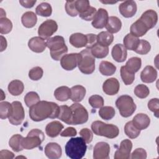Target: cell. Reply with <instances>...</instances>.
<instances>
[{"label": "cell", "instance_id": "1", "mask_svg": "<svg viewBox=\"0 0 159 159\" xmlns=\"http://www.w3.org/2000/svg\"><path fill=\"white\" fill-rule=\"evenodd\" d=\"M30 118L35 122L42 121L47 118H58L60 113V106L55 102L40 101L29 107Z\"/></svg>", "mask_w": 159, "mask_h": 159}, {"label": "cell", "instance_id": "2", "mask_svg": "<svg viewBox=\"0 0 159 159\" xmlns=\"http://www.w3.org/2000/svg\"><path fill=\"white\" fill-rule=\"evenodd\" d=\"M86 143L82 137L70 139L65 145V153L71 159L82 158L86 152Z\"/></svg>", "mask_w": 159, "mask_h": 159}, {"label": "cell", "instance_id": "3", "mask_svg": "<svg viewBox=\"0 0 159 159\" xmlns=\"http://www.w3.org/2000/svg\"><path fill=\"white\" fill-rule=\"evenodd\" d=\"M47 47L50 49L51 57L56 61L61 60V57L68 52V47L62 36L56 35L47 40Z\"/></svg>", "mask_w": 159, "mask_h": 159}, {"label": "cell", "instance_id": "4", "mask_svg": "<svg viewBox=\"0 0 159 159\" xmlns=\"http://www.w3.org/2000/svg\"><path fill=\"white\" fill-rule=\"evenodd\" d=\"M91 129L96 135L102 136L108 139H114L118 136L119 129L114 124H106L100 120L94 121L91 124Z\"/></svg>", "mask_w": 159, "mask_h": 159}, {"label": "cell", "instance_id": "5", "mask_svg": "<svg viewBox=\"0 0 159 159\" xmlns=\"http://www.w3.org/2000/svg\"><path fill=\"white\" fill-rule=\"evenodd\" d=\"M78 66L80 71L85 75H89L94 72L95 58L93 56L90 49L86 48L80 53Z\"/></svg>", "mask_w": 159, "mask_h": 159}, {"label": "cell", "instance_id": "6", "mask_svg": "<svg viewBox=\"0 0 159 159\" xmlns=\"http://www.w3.org/2000/svg\"><path fill=\"white\" fill-rule=\"evenodd\" d=\"M45 139L43 132L38 129L31 130L26 137L22 139V146L24 149L31 150L39 147Z\"/></svg>", "mask_w": 159, "mask_h": 159}, {"label": "cell", "instance_id": "7", "mask_svg": "<svg viewBox=\"0 0 159 159\" xmlns=\"http://www.w3.org/2000/svg\"><path fill=\"white\" fill-rule=\"evenodd\" d=\"M116 106L119 109L121 116L124 117H130L136 109V105L133 98L126 94L122 95L117 99Z\"/></svg>", "mask_w": 159, "mask_h": 159}, {"label": "cell", "instance_id": "8", "mask_svg": "<svg viewBox=\"0 0 159 159\" xmlns=\"http://www.w3.org/2000/svg\"><path fill=\"white\" fill-rule=\"evenodd\" d=\"M72 118L71 125H80L86 123L88 120V112L86 108L79 103H74L70 106Z\"/></svg>", "mask_w": 159, "mask_h": 159}, {"label": "cell", "instance_id": "9", "mask_svg": "<svg viewBox=\"0 0 159 159\" xmlns=\"http://www.w3.org/2000/svg\"><path fill=\"white\" fill-rule=\"evenodd\" d=\"M12 112L8 117L9 122L14 125H19L22 124L25 118L24 107L19 101H14L12 103Z\"/></svg>", "mask_w": 159, "mask_h": 159}, {"label": "cell", "instance_id": "10", "mask_svg": "<svg viewBox=\"0 0 159 159\" xmlns=\"http://www.w3.org/2000/svg\"><path fill=\"white\" fill-rule=\"evenodd\" d=\"M58 25L53 19H47L42 22L38 29V34L43 39H48L57 32Z\"/></svg>", "mask_w": 159, "mask_h": 159}, {"label": "cell", "instance_id": "11", "mask_svg": "<svg viewBox=\"0 0 159 159\" xmlns=\"http://www.w3.org/2000/svg\"><path fill=\"white\" fill-rule=\"evenodd\" d=\"M80 58V53H72L63 55L60 60L61 67L67 71L75 69L78 65Z\"/></svg>", "mask_w": 159, "mask_h": 159}, {"label": "cell", "instance_id": "12", "mask_svg": "<svg viewBox=\"0 0 159 159\" xmlns=\"http://www.w3.org/2000/svg\"><path fill=\"white\" fill-rule=\"evenodd\" d=\"M132 148V143L129 139H124L120 142L119 148L114 154L115 159H128L130 157V152Z\"/></svg>", "mask_w": 159, "mask_h": 159}, {"label": "cell", "instance_id": "13", "mask_svg": "<svg viewBox=\"0 0 159 159\" xmlns=\"http://www.w3.org/2000/svg\"><path fill=\"white\" fill-rule=\"evenodd\" d=\"M119 10L123 17L125 18L132 17L137 12V4L134 1H125L120 4Z\"/></svg>", "mask_w": 159, "mask_h": 159}, {"label": "cell", "instance_id": "14", "mask_svg": "<svg viewBox=\"0 0 159 159\" xmlns=\"http://www.w3.org/2000/svg\"><path fill=\"white\" fill-rule=\"evenodd\" d=\"M110 152L109 145L104 142H98L93 149L94 159H109Z\"/></svg>", "mask_w": 159, "mask_h": 159}, {"label": "cell", "instance_id": "15", "mask_svg": "<svg viewBox=\"0 0 159 159\" xmlns=\"http://www.w3.org/2000/svg\"><path fill=\"white\" fill-rule=\"evenodd\" d=\"M108 18L107 11L105 9L99 8L94 15L91 24L96 29H102L105 27Z\"/></svg>", "mask_w": 159, "mask_h": 159}, {"label": "cell", "instance_id": "16", "mask_svg": "<svg viewBox=\"0 0 159 159\" xmlns=\"http://www.w3.org/2000/svg\"><path fill=\"white\" fill-rule=\"evenodd\" d=\"M120 88L119 81L115 78L107 79L102 84V90L107 95L113 96L116 94Z\"/></svg>", "mask_w": 159, "mask_h": 159}, {"label": "cell", "instance_id": "17", "mask_svg": "<svg viewBox=\"0 0 159 159\" xmlns=\"http://www.w3.org/2000/svg\"><path fill=\"white\" fill-rule=\"evenodd\" d=\"M44 152L48 158L58 159L61 157L62 150L58 143L55 142H50L46 145Z\"/></svg>", "mask_w": 159, "mask_h": 159}, {"label": "cell", "instance_id": "18", "mask_svg": "<svg viewBox=\"0 0 159 159\" xmlns=\"http://www.w3.org/2000/svg\"><path fill=\"white\" fill-rule=\"evenodd\" d=\"M139 19L143 22L150 30L156 25L158 22V15L154 10L148 9L145 11Z\"/></svg>", "mask_w": 159, "mask_h": 159}, {"label": "cell", "instance_id": "19", "mask_svg": "<svg viewBox=\"0 0 159 159\" xmlns=\"http://www.w3.org/2000/svg\"><path fill=\"white\" fill-rule=\"evenodd\" d=\"M157 78V71L152 66H146L140 73V79L145 83L154 82Z\"/></svg>", "mask_w": 159, "mask_h": 159}, {"label": "cell", "instance_id": "20", "mask_svg": "<svg viewBox=\"0 0 159 159\" xmlns=\"http://www.w3.org/2000/svg\"><path fill=\"white\" fill-rule=\"evenodd\" d=\"M111 55L116 61L119 63L124 62L126 60L127 56V49L122 44H116L112 48Z\"/></svg>", "mask_w": 159, "mask_h": 159}, {"label": "cell", "instance_id": "21", "mask_svg": "<svg viewBox=\"0 0 159 159\" xmlns=\"http://www.w3.org/2000/svg\"><path fill=\"white\" fill-rule=\"evenodd\" d=\"M28 47L34 52L42 53L45 50L47 44L40 37H34L29 40Z\"/></svg>", "mask_w": 159, "mask_h": 159}, {"label": "cell", "instance_id": "22", "mask_svg": "<svg viewBox=\"0 0 159 159\" xmlns=\"http://www.w3.org/2000/svg\"><path fill=\"white\" fill-rule=\"evenodd\" d=\"M148 30V28L143 22L140 19H139L131 25L130 28V34L137 37H139L144 35Z\"/></svg>", "mask_w": 159, "mask_h": 159}, {"label": "cell", "instance_id": "23", "mask_svg": "<svg viewBox=\"0 0 159 159\" xmlns=\"http://www.w3.org/2000/svg\"><path fill=\"white\" fill-rule=\"evenodd\" d=\"M132 121L134 125L140 130L147 129L150 124V117L143 113H139L136 114Z\"/></svg>", "mask_w": 159, "mask_h": 159}, {"label": "cell", "instance_id": "24", "mask_svg": "<svg viewBox=\"0 0 159 159\" xmlns=\"http://www.w3.org/2000/svg\"><path fill=\"white\" fill-rule=\"evenodd\" d=\"M63 129V125L59 121L55 120L48 123L45 127L47 135L52 138L57 137Z\"/></svg>", "mask_w": 159, "mask_h": 159}, {"label": "cell", "instance_id": "25", "mask_svg": "<svg viewBox=\"0 0 159 159\" xmlns=\"http://www.w3.org/2000/svg\"><path fill=\"white\" fill-rule=\"evenodd\" d=\"M71 45L76 48L84 47L87 45V37L81 33H74L69 39Z\"/></svg>", "mask_w": 159, "mask_h": 159}, {"label": "cell", "instance_id": "26", "mask_svg": "<svg viewBox=\"0 0 159 159\" xmlns=\"http://www.w3.org/2000/svg\"><path fill=\"white\" fill-rule=\"evenodd\" d=\"M122 27L121 20L116 16L109 17L106 24L105 25L107 32L111 34H115L118 32Z\"/></svg>", "mask_w": 159, "mask_h": 159}, {"label": "cell", "instance_id": "27", "mask_svg": "<svg viewBox=\"0 0 159 159\" xmlns=\"http://www.w3.org/2000/svg\"><path fill=\"white\" fill-rule=\"evenodd\" d=\"M70 99L75 102H81L85 96L86 89L81 85H75L71 89Z\"/></svg>", "mask_w": 159, "mask_h": 159}, {"label": "cell", "instance_id": "28", "mask_svg": "<svg viewBox=\"0 0 159 159\" xmlns=\"http://www.w3.org/2000/svg\"><path fill=\"white\" fill-rule=\"evenodd\" d=\"M37 21L36 14L32 11H27L23 14L21 17L22 25L27 28L34 27Z\"/></svg>", "mask_w": 159, "mask_h": 159}, {"label": "cell", "instance_id": "29", "mask_svg": "<svg viewBox=\"0 0 159 159\" xmlns=\"http://www.w3.org/2000/svg\"><path fill=\"white\" fill-rule=\"evenodd\" d=\"M7 89L11 94L17 96L22 93L24 89V85L21 81L14 80L9 83Z\"/></svg>", "mask_w": 159, "mask_h": 159}, {"label": "cell", "instance_id": "30", "mask_svg": "<svg viewBox=\"0 0 159 159\" xmlns=\"http://www.w3.org/2000/svg\"><path fill=\"white\" fill-rule=\"evenodd\" d=\"M71 89L65 86L57 88L54 91V96L58 101H66L70 98Z\"/></svg>", "mask_w": 159, "mask_h": 159}, {"label": "cell", "instance_id": "31", "mask_svg": "<svg viewBox=\"0 0 159 159\" xmlns=\"http://www.w3.org/2000/svg\"><path fill=\"white\" fill-rule=\"evenodd\" d=\"M58 118L65 123L71 125L72 113L70 107L66 105H62L60 106V113Z\"/></svg>", "mask_w": 159, "mask_h": 159}, {"label": "cell", "instance_id": "32", "mask_svg": "<svg viewBox=\"0 0 159 159\" xmlns=\"http://www.w3.org/2000/svg\"><path fill=\"white\" fill-rule=\"evenodd\" d=\"M142 66V60L141 58L134 57L130 58L125 63L124 67L125 69L130 73H134L137 72Z\"/></svg>", "mask_w": 159, "mask_h": 159}, {"label": "cell", "instance_id": "33", "mask_svg": "<svg viewBox=\"0 0 159 159\" xmlns=\"http://www.w3.org/2000/svg\"><path fill=\"white\" fill-rule=\"evenodd\" d=\"M140 42V39L132 35L131 34H127L124 38L123 42H124V46L125 47L126 49L129 50H133L134 51Z\"/></svg>", "mask_w": 159, "mask_h": 159}, {"label": "cell", "instance_id": "34", "mask_svg": "<svg viewBox=\"0 0 159 159\" xmlns=\"http://www.w3.org/2000/svg\"><path fill=\"white\" fill-rule=\"evenodd\" d=\"M114 35L107 31H102L97 35V43L104 47L109 46L113 42Z\"/></svg>", "mask_w": 159, "mask_h": 159}, {"label": "cell", "instance_id": "35", "mask_svg": "<svg viewBox=\"0 0 159 159\" xmlns=\"http://www.w3.org/2000/svg\"><path fill=\"white\" fill-rule=\"evenodd\" d=\"M91 52L94 58H104L109 53L108 47H104L96 43L91 48Z\"/></svg>", "mask_w": 159, "mask_h": 159}, {"label": "cell", "instance_id": "36", "mask_svg": "<svg viewBox=\"0 0 159 159\" xmlns=\"http://www.w3.org/2000/svg\"><path fill=\"white\" fill-rule=\"evenodd\" d=\"M100 73L104 76H111L116 71V66L108 61H102L99 66Z\"/></svg>", "mask_w": 159, "mask_h": 159}, {"label": "cell", "instance_id": "37", "mask_svg": "<svg viewBox=\"0 0 159 159\" xmlns=\"http://www.w3.org/2000/svg\"><path fill=\"white\" fill-rule=\"evenodd\" d=\"M23 137L20 134H15L12 135L9 141V147L16 152L22 151L24 148L22 146V139Z\"/></svg>", "mask_w": 159, "mask_h": 159}, {"label": "cell", "instance_id": "38", "mask_svg": "<svg viewBox=\"0 0 159 159\" xmlns=\"http://www.w3.org/2000/svg\"><path fill=\"white\" fill-rule=\"evenodd\" d=\"M124 132L126 135L131 139L137 138L140 134V130L138 129L133 124L132 121L127 122L124 126Z\"/></svg>", "mask_w": 159, "mask_h": 159}, {"label": "cell", "instance_id": "39", "mask_svg": "<svg viewBox=\"0 0 159 159\" xmlns=\"http://www.w3.org/2000/svg\"><path fill=\"white\" fill-rule=\"evenodd\" d=\"M36 14L42 17L50 16L52 13L51 5L48 2H42L39 4L35 9Z\"/></svg>", "mask_w": 159, "mask_h": 159}, {"label": "cell", "instance_id": "40", "mask_svg": "<svg viewBox=\"0 0 159 159\" xmlns=\"http://www.w3.org/2000/svg\"><path fill=\"white\" fill-rule=\"evenodd\" d=\"M116 114V111L112 106H102L99 111V116L104 120L112 119Z\"/></svg>", "mask_w": 159, "mask_h": 159}, {"label": "cell", "instance_id": "41", "mask_svg": "<svg viewBox=\"0 0 159 159\" xmlns=\"http://www.w3.org/2000/svg\"><path fill=\"white\" fill-rule=\"evenodd\" d=\"M40 101V96L35 91H30L24 96V102L29 107H32Z\"/></svg>", "mask_w": 159, "mask_h": 159}, {"label": "cell", "instance_id": "42", "mask_svg": "<svg viewBox=\"0 0 159 159\" xmlns=\"http://www.w3.org/2000/svg\"><path fill=\"white\" fill-rule=\"evenodd\" d=\"M120 76L122 81L125 85H130L132 84L135 80V74L128 71L124 66H122L120 68Z\"/></svg>", "mask_w": 159, "mask_h": 159}, {"label": "cell", "instance_id": "43", "mask_svg": "<svg viewBox=\"0 0 159 159\" xmlns=\"http://www.w3.org/2000/svg\"><path fill=\"white\" fill-rule=\"evenodd\" d=\"M12 106L9 102L4 101L0 103V117L1 119L8 118L12 112Z\"/></svg>", "mask_w": 159, "mask_h": 159}, {"label": "cell", "instance_id": "44", "mask_svg": "<svg viewBox=\"0 0 159 159\" xmlns=\"http://www.w3.org/2000/svg\"><path fill=\"white\" fill-rule=\"evenodd\" d=\"M150 43L145 40L140 39L139 43L134 52L139 55H146L150 51Z\"/></svg>", "mask_w": 159, "mask_h": 159}, {"label": "cell", "instance_id": "45", "mask_svg": "<svg viewBox=\"0 0 159 159\" xmlns=\"http://www.w3.org/2000/svg\"><path fill=\"white\" fill-rule=\"evenodd\" d=\"M12 29V22L7 17L0 18V32L1 34L9 33Z\"/></svg>", "mask_w": 159, "mask_h": 159}, {"label": "cell", "instance_id": "46", "mask_svg": "<svg viewBox=\"0 0 159 159\" xmlns=\"http://www.w3.org/2000/svg\"><path fill=\"white\" fill-rule=\"evenodd\" d=\"M134 92L137 97L140 99H144L148 96L150 90L146 85L140 84L135 88Z\"/></svg>", "mask_w": 159, "mask_h": 159}, {"label": "cell", "instance_id": "47", "mask_svg": "<svg viewBox=\"0 0 159 159\" xmlns=\"http://www.w3.org/2000/svg\"><path fill=\"white\" fill-rule=\"evenodd\" d=\"M88 102L91 106L94 109L101 108L104 105V99L102 96L97 94L89 97Z\"/></svg>", "mask_w": 159, "mask_h": 159}, {"label": "cell", "instance_id": "48", "mask_svg": "<svg viewBox=\"0 0 159 159\" xmlns=\"http://www.w3.org/2000/svg\"><path fill=\"white\" fill-rule=\"evenodd\" d=\"M43 74L42 68L40 66H35L30 70L29 72V77L33 81H37L40 80Z\"/></svg>", "mask_w": 159, "mask_h": 159}, {"label": "cell", "instance_id": "49", "mask_svg": "<svg viewBox=\"0 0 159 159\" xmlns=\"http://www.w3.org/2000/svg\"><path fill=\"white\" fill-rule=\"evenodd\" d=\"M89 1L88 0H78L75 1V7L78 15L83 13L90 7Z\"/></svg>", "mask_w": 159, "mask_h": 159}, {"label": "cell", "instance_id": "50", "mask_svg": "<svg viewBox=\"0 0 159 159\" xmlns=\"http://www.w3.org/2000/svg\"><path fill=\"white\" fill-rule=\"evenodd\" d=\"M148 109L154 113L156 117H158L159 115V100L158 98L151 99L148 102Z\"/></svg>", "mask_w": 159, "mask_h": 159}, {"label": "cell", "instance_id": "51", "mask_svg": "<svg viewBox=\"0 0 159 159\" xmlns=\"http://www.w3.org/2000/svg\"><path fill=\"white\" fill-rule=\"evenodd\" d=\"M65 10L66 13L71 17H76L78 15L75 7V1H67L65 4Z\"/></svg>", "mask_w": 159, "mask_h": 159}, {"label": "cell", "instance_id": "52", "mask_svg": "<svg viewBox=\"0 0 159 159\" xmlns=\"http://www.w3.org/2000/svg\"><path fill=\"white\" fill-rule=\"evenodd\" d=\"M97 12V10L95 7L90 6L89 8L86 10L85 12H84L82 14H79V16L83 20L86 21H89L93 20L94 15L96 14Z\"/></svg>", "mask_w": 159, "mask_h": 159}, {"label": "cell", "instance_id": "53", "mask_svg": "<svg viewBox=\"0 0 159 159\" xmlns=\"http://www.w3.org/2000/svg\"><path fill=\"white\" fill-rule=\"evenodd\" d=\"M80 135L86 143H89L93 140V135L92 132L88 128H83L80 131Z\"/></svg>", "mask_w": 159, "mask_h": 159}, {"label": "cell", "instance_id": "54", "mask_svg": "<svg viewBox=\"0 0 159 159\" xmlns=\"http://www.w3.org/2000/svg\"><path fill=\"white\" fill-rule=\"evenodd\" d=\"M130 158L132 159L139 158V159H145L147 158V152L142 148H136L131 154Z\"/></svg>", "mask_w": 159, "mask_h": 159}, {"label": "cell", "instance_id": "55", "mask_svg": "<svg viewBox=\"0 0 159 159\" xmlns=\"http://www.w3.org/2000/svg\"><path fill=\"white\" fill-rule=\"evenodd\" d=\"M86 35L87 37V45L86 47V48L90 49L97 43V35L93 34H88Z\"/></svg>", "mask_w": 159, "mask_h": 159}, {"label": "cell", "instance_id": "56", "mask_svg": "<svg viewBox=\"0 0 159 159\" xmlns=\"http://www.w3.org/2000/svg\"><path fill=\"white\" fill-rule=\"evenodd\" d=\"M76 134H77L76 130L72 127H67L61 133H60V135L61 137H74Z\"/></svg>", "mask_w": 159, "mask_h": 159}, {"label": "cell", "instance_id": "57", "mask_svg": "<svg viewBox=\"0 0 159 159\" xmlns=\"http://www.w3.org/2000/svg\"><path fill=\"white\" fill-rule=\"evenodd\" d=\"M14 157V154L7 150H3L0 152V158L1 159H4V158H8V159H12Z\"/></svg>", "mask_w": 159, "mask_h": 159}, {"label": "cell", "instance_id": "58", "mask_svg": "<svg viewBox=\"0 0 159 159\" xmlns=\"http://www.w3.org/2000/svg\"><path fill=\"white\" fill-rule=\"evenodd\" d=\"M36 0L35 1H30V0H25V1H19V3L22 6L25 8H31L34 4L36 3Z\"/></svg>", "mask_w": 159, "mask_h": 159}, {"label": "cell", "instance_id": "59", "mask_svg": "<svg viewBox=\"0 0 159 159\" xmlns=\"http://www.w3.org/2000/svg\"><path fill=\"white\" fill-rule=\"evenodd\" d=\"M7 47V41L6 39L2 36L1 35V52L4 51Z\"/></svg>", "mask_w": 159, "mask_h": 159}, {"label": "cell", "instance_id": "60", "mask_svg": "<svg viewBox=\"0 0 159 159\" xmlns=\"http://www.w3.org/2000/svg\"><path fill=\"white\" fill-rule=\"evenodd\" d=\"M102 3L103 4H115L116 2H117V1L116 2H108V1H101Z\"/></svg>", "mask_w": 159, "mask_h": 159}]
</instances>
